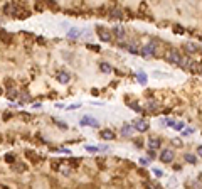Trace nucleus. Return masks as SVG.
<instances>
[{
  "label": "nucleus",
  "instance_id": "obj_3",
  "mask_svg": "<svg viewBox=\"0 0 202 189\" xmlns=\"http://www.w3.org/2000/svg\"><path fill=\"white\" fill-rule=\"evenodd\" d=\"M81 125H89V127H98L99 125V122L96 120V118H93V116H83L81 118Z\"/></svg>",
  "mask_w": 202,
  "mask_h": 189
},
{
  "label": "nucleus",
  "instance_id": "obj_28",
  "mask_svg": "<svg viewBox=\"0 0 202 189\" xmlns=\"http://www.w3.org/2000/svg\"><path fill=\"white\" fill-rule=\"evenodd\" d=\"M5 160H9V162H14V157H12V155H5Z\"/></svg>",
  "mask_w": 202,
  "mask_h": 189
},
{
  "label": "nucleus",
  "instance_id": "obj_17",
  "mask_svg": "<svg viewBox=\"0 0 202 189\" xmlns=\"http://www.w3.org/2000/svg\"><path fill=\"white\" fill-rule=\"evenodd\" d=\"M162 123H164V125H168V127H175V122H174L172 118H164Z\"/></svg>",
  "mask_w": 202,
  "mask_h": 189
},
{
  "label": "nucleus",
  "instance_id": "obj_16",
  "mask_svg": "<svg viewBox=\"0 0 202 189\" xmlns=\"http://www.w3.org/2000/svg\"><path fill=\"white\" fill-rule=\"evenodd\" d=\"M128 53H131V54H140V51L136 49L135 42H133V44H130V46H128Z\"/></svg>",
  "mask_w": 202,
  "mask_h": 189
},
{
  "label": "nucleus",
  "instance_id": "obj_11",
  "mask_svg": "<svg viewBox=\"0 0 202 189\" xmlns=\"http://www.w3.org/2000/svg\"><path fill=\"white\" fill-rule=\"evenodd\" d=\"M110 17L120 19V17H123V12H121L120 9H111V10H110Z\"/></svg>",
  "mask_w": 202,
  "mask_h": 189
},
{
  "label": "nucleus",
  "instance_id": "obj_26",
  "mask_svg": "<svg viewBox=\"0 0 202 189\" xmlns=\"http://www.w3.org/2000/svg\"><path fill=\"white\" fill-rule=\"evenodd\" d=\"M174 128H175V130H182V128H184V123H175Z\"/></svg>",
  "mask_w": 202,
  "mask_h": 189
},
{
  "label": "nucleus",
  "instance_id": "obj_2",
  "mask_svg": "<svg viewBox=\"0 0 202 189\" xmlns=\"http://www.w3.org/2000/svg\"><path fill=\"white\" fill-rule=\"evenodd\" d=\"M155 51H157L155 44H153V42H150V44L143 46V47L140 49V54H142V56H153V54H155Z\"/></svg>",
  "mask_w": 202,
  "mask_h": 189
},
{
  "label": "nucleus",
  "instance_id": "obj_24",
  "mask_svg": "<svg viewBox=\"0 0 202 189\" xmlns=\"http://www.w3.org/2000/svg\"><path fill=\"white\" fill-rule=\"evenodd\" d=\"M68 36H69V37H76V36H79V32H77V31H69Z\"/></svg>",
  "mask_w": 202,
  "mask_h": 189
},
{
  "label": "nucleus",
  "instance_id": "obj_27",
  "mask_svg": "<svg viewBox=\"0 0 202 189\" xmlns=\"http://www.w3.org/2000/svg\"><path fill=\"white\" fill-rule=\"evenodd\" d=\"M79 106H81V103H74V105H71V106H69V110H74V108H79Z\"/></svg>",
  "mask_w": 202,
  "mask_h": 189
},
{
  "label": "nucleus",
  "instance_id": "obj_30",
  "mask_svg": "<svg viewBox=\"0 0 202 189\" xmlns=\"http://www.w3.org/2000/svg\"><path fill=\"white\" fill-rule=\"evenodd\" d=\"M197 152H199V155H202V145L199 147V149H197Z\"/></svg>",
  "mask_w": 202,
  "mask_h": 189
},
{
  "label": "nucleus",
  "instance_id": "obj_12",
  "mask_svg": "<svg viewBox=\"0 0 202 189\" xmlns=\"http://www.w3.org/2000/svg\"><path fill=\"white\" fill-rule=\"evenodd\" d=\"M184 159L189 162V164H197V157H195V155H192V154H185Z\"/></svg>",
  "mask_w": 202,
  "mask_h": 189
},
{
  "label": "nucleus",
  "instance_id": "obj_10",
  "mask_svg": "<svg viewBox=\"0 0 202 189\" xmlns=\"http://www.w3.org/2000/svg\"><path fill=\"white\" fill-rule=\"evenodd\" d=\"M69 78H71V76H69V73H68V71H62V73H59V76H57V79H59L61 83H68V81H69Z\"/></svg>",
  "mask_w": 202,
  "mask_h": 189
},
{
  "label": "nucleus",
  "instance_id": "obj_22",
  "mask_svg": "<svg viewBox=\"0 0 202 189\" xmlns=\"http://www.w3.org/2000/svg\"><path fill=\"white\" fill-rule=\"evenodd\" d=\"M86 150H88V152H98V150H101V149H98V147H93V145H88V147H86Z\"/></svg>",
  "mask_w": 202,
  "mask_h": 189
},
{
  "label": "nucleus",
  "instance_id": "obj_23",
  "mask_svg": "<svg viewBox=\"0 0 202 189\" xmlns=\"http://www.w3.org/2000/svg\"><path fill=\"white\" fill-rule=\"evenodd\" d=\"M130 106H131V108H133L135 112H142V108H140V106H138L136 103H130Z\"/></svg>",
  "mask_w": 202,
  "mask_h": 189
},
{
  "label": "nucleus",
  "instance_id": "obj_8",
  "mask_svg": "<svg viewBox=\"0 0 202 189\" xmlns=\"http://www.w3.org/2000/svg\"><path fill=\"white\" fill-rule=\"evenodd\" d=\"M101 138H105V140H111V138H115V133L111 132V130H101Z\"/></svg>",
  "mask_w": 202,
  "mask_h": 189
},
{
  "label": "nucleus",
  "instance_id": "obj_29",
  "mask_svg": "<svg viewBox=\"0 0 202 189\" xmlns=\"http://www.w3.org/2000/svg\"><path fill=\"white\" fill-rule=\"evenodd\" d=\"M140 164H142V166H148L147 159H140Z\"/></svg>",
  "mask_w": 202,
  "mask_h": 189
},
{
  "label": "nucleus",
  "instance_id": "obj_1",
  "mask_svg": "<svg viewBox=\"0 0 202 189\" xmlns=\"http://www.w3.org/2000/svg\"><path fill=\"white\" fill-rule=\"evenodd\" d=\"M167 57H168V61L170 63H174V64H177V66H182V68H185V66H189V61H187V57H184L179 51H168V54H167Z\"/></svg>",
  "mask_w": 202,
  "mask_h": 189
},
{
  "label": "nucleus",
  "instance_id": "obj_7",
  "mask_svg": "<svg viewBox=\"0 0 202 189\" xmlns=\"http://www.w3.org/2000/svg\"><path fill=\"white\" fill-rule=\"evenodd\" d=\"M113 34L116 37H125V29L120 27V25H116V27H113Z\"/></svg>",
  "mask_w": 202,
  "mask_h": 189
},
{
  "label": "nucleus",
  "instance_id": "obj_9",
  "mask_svg": "<svg viewBox=\"0 0 202 189\" xmlns=\"http://www.w3.org/2000/svg\"><path fill=\"white\" fill-rule=\"evenodd\" d=\"M148 145H150V149H152V150H153V149H158V147H160V140L152 137V138L148 140Z\"/></svg>",
  "mask_w": 202,
  "mask_h": 189
},
{
  "label": "nucleus",
  "instance_id": "obj_21",
  "mask_svg": "<svg viewBox=\"0 0 202 189\" xmlns=\"http://www.w3.org/2000/svg\"><path fill=\"white\" fill-rule=\"evenodd\" d=\"M7 96H9L10 100H14V98L17 96V91H15V90H9V93H7Z\"/></svg>",
  "mask_w": 202,
  "mask_h": 189
},
{
  "label": "nucleus",
  "instance_id": "obj_14",
  "mask_svg": "<svg viewBox=\"0 0 202 189\" xmlns=\"http://www.w3.org/2000/svg\"><path fill=\"white\" fill-rule=\"evenodd\" d=\"M133 130H135L133 127H130V125H125V127L121 128V133H123V135H131V132H133Z\"/></svg>",
  "mask_w": 202,
  "mask_h": 189
},
{
  "label": "nucleus",
  "instance_id": "obj_15",
  "mask_svg": "<svg viewBox=\"0 0 202 189\" xmlns=\"http://www.w3.org/2000/svg\"><path fill=\"white\" fill-rule=\"evenodd\" d=\"M99 68H101V71H103V73H110V71H111V66L108 64V63H101V64H99Z\"/></svg>",
  "mask_w": 202,
  "mask_h": 189
},
{
  "label": "nucleus",
  "instance_id": "obj_20",
  "mask_svg": "<svg viewBox=\"0 0 202 189\" xmlns=\"http://www.w3.org/2000/svg\"><path fill=\"white\" fill-rule=\"evenodd\" d=\"M199 69H201L199 63H192V64H190V71H199Z\"/></svg>",
  "mask_w": 202,
  "mask_h": 189
},
{
  "label": "nucleus",
  "instance_id": "obj_6",
  "mask_svg": "<svg viewBox=\"0 0 202 189\" xmlns=\"http://www.w3.org/2000/svg\"><path fill=\"white\" fill-rule=\"evenodd\" d=\"M160 159H162V160H164V162H170V160H172V159H174V152L170 150V149H167V150H164L162 152V155H160Z\"/></svg>",
  "mask_w": 202,
  "mask_h": 189
},
{
  "label": "nucleus",
  "instance_id": "obj_4",
  "mask_svg": "<svg viewBox=\"0 0 202 189\" xmlns=\"http://www.w3.org/2000/svg\"><path fill=\"white\" fill-rule=\"evenodd\" d=\"M98 36H99V39H101L103 42H110L111 41V34L105 27H99V29H98Z\"/></svg>",
  "mask_w": 202,
  "mask_h": 189
},
{
  "label": "nucleus",
  "instance_id": "obj_19",
  "mask_svg": "<svg viewBox=\"0 0 202 189\" xmlns=\"http://www.w3.org/2000/svg\"><path fill=\"white\" fill-rule=\"evenodd\" d=\"M148 108H150L152 112H157V110H158V105L153 103V101H150V103H148Z\"/></svg>",
  "mask_w": 202,
  "mask_h": 189
},
{
  "label": "nucleus",
  "instance_id": "obj_18",
  "mask_svg": "<svg viewBox=\"0 0 202 189\" xmlns=\"http://www.w3.org/2000/svg\"><path fill=\"white\" fill-rule=\"evenodd\" d=\"M185 47H187V51H190V53H194V51L197 49V46H195V44H192V42H189Z\"/></svg>",
  "mask_w": 202,
  "mask_h": 189
},
{
  "label": "nucleus",
  "instance_id": "obj_5",
  "mask_svg": "<svg viewBox=\"0 0 202 189\" xmlns=\"http://www.w3.org/2000/svg\"><path fill=\"white\" fill-rule=\"evenodd\" d=\"M135 128H136L138 132H145V130H148V123L145 120H136V122H135Z\"/></svg>",
  "mask_w": 202,
  "mask_h": 189
},
{
  "label": "nucleus",
  "instance_id": "obj_25",
  "mask_svg": "<svg viewBox=\"0 0 202 189\" xmlns=\"http://www.w3.org/2000/svg\"><path fill=\"white\" fill-rule=\"evenodd\" d=\"M143 186H145V188H147V189H158V188H157V186H153V184H150V182H145Z\"/></svg>",
  "mask_w": 202,
  "mask_h": 189
},
{
  "label": "nucleus",
  "instance_id": "obj_31",
  "mask_svg": "<svg viewBox=\"0 0 202 189\" xmlns=\"http://www.w3.org/2000/svg\"><path fill=\"white\" fill-rule=\"evenodd\" d=\"M201 73H202V68H201Z\"/></svg>",
  "mask_w": 202,
  "mask_h": 189
},
{
  "label": "nucleus",
  "instance_id": "obj_13",
  "mask_svg": "<svg viewBox=\"0 0 202 189\" xmlns=\"http://www.w3.org/2000/svg\"><path fill=\"white\" fill-rule=\"evenodd\" d=\"M136 79H138V81H140L142 85H145V83H147V75H145L143 71H140V73L136 75Z\"/></svg>",
  "mask_w": 202,
  "mask_h": 189
}]
</instances>
